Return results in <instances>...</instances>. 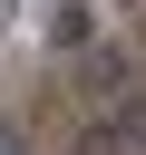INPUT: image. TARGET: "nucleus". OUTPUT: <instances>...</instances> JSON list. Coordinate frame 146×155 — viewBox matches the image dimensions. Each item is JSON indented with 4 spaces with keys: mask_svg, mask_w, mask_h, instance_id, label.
<instances>
[{
    "mask_svg": "<svg viewBox=\"0 0 146 155\" xmlns=\"http://www.w3.org/2000/svg\"><path fill=\"white\" fill-rule=\"evenodd\" d=\"M49 39H58V48H88V39H97V19H88L78 0H58V19H49Z\"/></svg>",
    "mask_w": 146,
    "mask_h": 155,
    "instance_id": "f257e3e1",
    "label": "nucleus"
}]
</instances>
